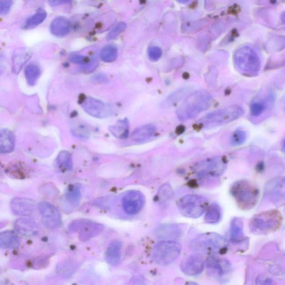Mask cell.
I'll return each mask as SVG.
<instances>
[{
    "label": "cell",
    "mask_w": 285,
    "mask_h": 285,
    "mask_svg": "<svg viewBox=\"0 0 285 285\" xmlns=\"http://www.w3.org/2000/svg\"><path fill=\"white\" fill-rule=\"evenodd\" d=\"M74 133L75 135L81 137H87L89 136L88 130L82 127H80L79 129L76 128L74 130Z\"/></svg>",
    "instance_id": "obj_41"
},
{
    "label": "cell",
    "mask_w": 285,
    "mask_h": 285,
    "mask_svg": "<svg viewBox=\"0 0 285 285\" xmlns=\"http://www.w3.org/2000/svg\"><path fill=\"white\" fill-rule=\"evenodd\" d=\"M285 183L284 177H276L268 181L264 187V197L276 206L284 204Z\"/></svg>",
    "instance_id": "obj_12"
},
{
    "label": "cell",
    "mask_w": 285,
    "mask_h": 285,
    "mask_svg": "<svg viewBox=\"0 0 285 285\" xmlns=\"http://www.w3.org/2000/svg\"><path fill=\"white\" fill-rule=\"evenodd\" d=\"M69 59L71 62L76 64H84L86 62V58L84 56L78 54H72L69 56Z\"/></svg>",
    "instance_id": "obj_40"
},
{
    "label": "cell",
    "mask_w": 285,
    "mask_h": 285,
    "mask_svg": "<svg viewBox=\"0 0 285 285\" xmlns=\"http://www.w3.org/2000/svg\"><path fill=\"white\" fill-rule=\"evenodd\" d=\"M95 79L99 82H107L108 79L104 75L99 74L95 76Z\"/></svg>",
    "instance_id": "obj_44"
},
{
    "label": "cell",
    "mask_w": 285,
    "mask_h": 285,
    "mask_svg": "<svg viewBox=\"0 0 285 285\" xmlns=\"http://www.w3.org/2000/svg\"><path fill=\"white\" fill-rule=\"evenodd\" d=\"M35 202L26 198H15L11 202V209L13 214L22 216L30 215L35 210Z\"/></svg>",
    "instance_id": "obj_17"
},
{
    "label": "cell",
    "mask_w": 285,
    "mask_h": 285,
    "mask_svg": "<svg viewBox=\"0 0 285 285\" xmlns=\"http://www.w3.org/2000/svg\"><path fill=\"white\" fill-rule=\"evenodd\" d=\"M100 58L103 62L106 63L115 62L118 58L117 48L113 45H108L101 50Z\"/></svg>",
    "instance_id": "obj_32"
},
{
    "label": "cell",
    "mask_w": 285,
    "mask_h": 285,
    "mask_svg": "<svg viewBox=\"0 0 285 285\" xmlns=\"http://www.w3.org/2000/svg\"><path fill=\"white\" fill-rule=\"evenodd\" d=\"M226 162L222 157H214L199 162L193 169L201 180L221 176L226 169Z\"/></svg>",
    "instance_id": "obj_9"
},
{
    "label": "cell",
    "mask_w": 285,
    "mask_h": 285,
    "mask_svg": "<svg viewBox=\"0 0 285 285\" xmlns=\"http://www.w3.org/2000/svg\"><path fill=\"white\" fill-rule=\"evenodd\" d=\"M15 138L13 132L7 129H0V154H8L13 151Z\"/></svg>",
    "instance_id": "obj_20"
},
{
    "label": "cell",
    "mask_w": 285,
    "mask_h": 285,
    "mask_svg": "<svg viewBox=\"0 0 285 285\" xmlns=\"http://www.w3.org/2000/svg\"><path fill=\"white\" fill-rule=\"evenodd\" d=\"M282 214L277 211L258 214L250 222V229L255 235L266 234L276 230L282 224Z\"/></svg>",
    "instance_id": "obj_6"
},
{
    "label": "cell",
    "mask_w": 285,
    "mask_h": 285,
    "mask_svg": "<svg viewBox=\"0 0 285 285\" xmlns=\"http://www.w3.org/2000/svg\"><path fill=\"white\" fill-rule=\"evenodd\" d=\"M181 251L182 246L180 243L173 240H164L154 246L153 259L159 265H169L180 257Z\"/></svg>",
    "instance_id": "obj_7"
},
{
    "label": "cell",
    "mask_w": 285,
    "mask_h": 285,
    "mask_svg": "<svg viewBox=\"0 0 285 285\" xmlns=\"http://www.w3.org/2000/svg\"><path fill=\"white\" fill-rule=\"evenodd\" d=\"M235 63L240 72L248 76L258 74L261 68V60L257 52L249 46L238 48L234 55Z\"/></svg>",
    "instance_id": "obj_5"
},
{
    "label": "cell",
    "mask_w": 285,
    "mask_h": 285,
    "mask_svg": "<svg viewBox=\"0 0 285 285\" xmlns=\"http://www.w3.org/2000/svg\"><path fill=\"white\" fill-rule=\"evenodd\" d=\"M20 239L14 232L4 231L0 233V248L15 249L20 246Z\"/></svg>",
    "instance_id": "obj_23"
},
{
    "label": "cell",
    "mask_w": 285,
    "mask_h": 285,
    "mask_svg": "<svg viewBox=\"0 0 285 285\" xmlns=\"http://www.w3.org/2000/svg\"><path fill=\"white\" fill-rule=\"evenodd\" d=\"M221 217L222 212L220 206L214 203L208 208L205 217V222L211 225H215L220 221Z\"/></svg>",
    "instance_id": "obj_29"
},
{
    "label": "cell",
    "mask_w": 285,
    "mask_h": 285,
    "mask_svg": "<svg viewBox=\"0 0 285 285\" xmlns=\"http://www.w3.org/2000/svg\"><path fill=\"white\" fill-rule=\"evenodd\" d=\"M174 192L172 187L168 183L162 185L158 192V197L161 203H164L170 200L173 197Z\"/></svg>",
    "instance_id": "obj_34"
},
{
    "label": "cell",
    "mask_w": 285,
    "mask_h": 285,
    "mask_svg": "<svg viewBox=\"0 0 285 285\" xmlns=\"http://www.w3.org/2000/svg\"><path fill=\"white\" fill-rule=\"evenodd\" d=\"M27 83L30 86H34L41 75L40 68L36 64L28 65L25 69Z\"/></svg>",
    "instance_id": "obj_31"
},
{
    "label": "cell",
    "mask_w": 285,
    "mask_h": 285,
    "mask_svg": "<svg viewBox=\"0 0 285 285\" xmlns=\"http://www.w3.org/2000/svg\"><path fill=\"white\" fill-rule=\"evenodd\" d=\"M127 27V25L124 23H120L113 28V29L109 32L108 35V40H114L116 39L121 32H123Z\"/></svg>",
    "instance_id": "obj_37"
},
{
    "label": "cell",
    "mask_w": 285,
    "mask_h": 285,
    "mask_svg": "<svg viewBox=\"0 0 285 285\" xmlns=\"http://www.w3.org/2000/svg\"><path fill=\"white\" fill-rule=\"evenodd\" d=\"M31 57V53L25 48H19L14 51L12 60H13V71L15 74H18L21 71L23 67Z\"/></svg>",
    "instance_id": "obj_21"
},
{
    "label": "cell",
    "mask_w": 285,
    "mask_h": 285,
    "mask_svg": "<svg viewBox=\"0 0 285 285\" xmlns=\"http://www.w3.org/2000/svg\"><path fill=\"white\" fill-rule=\"evenodd\" d=\"M15 226L19 234L25 236H33L39 232L38 226L30 219H19L16 222Z\"/></svg>",
    "instance_id": "obj_22"
},
{
    "label": "cell",
    "mask_w": 285,
    "mask_h": 285,
    "mask_svg": "<svg viewBox=\"0 0 285 285\" xmlns=\"http://www.w3.org/2000/svg\"><path fill=\"white\" fill-rule=\"evenodd\" d=\"M228 242L222 236L215 233L199 235L191 242V250L200 253L221 254L227 251Z\"/></svg>",
    "instance_id": "obj_2"
},
{
    "label": "cell",
    "mask_w": 285,
    "mask_h": 285,
    "mask_svg": "<svg viewBox=\"0 0 285 285\" xmlns=\"http://www.w3.org/2000/svg\"><path fill=\"white\" fill-rule=\"evenodd\" d=\"M121 248L122 243L118 240L110 243L105 258L106 261L111 266H117L120 262Z\"/></svg>",
    "instance_id": "obj_19"
},
{
    "label": "cell",
    "mask_w": 285,
    "mask_h": 285,
    "mask_svg": "<svg viewBox=\"0 0 285 285\" xmlns=\"http://www.w3.org/2000/svg\"><path fill=\"white\" fill-rule=\"evenodd\" d=\"M246 138L247 134L245 131L241 129L236 130L231 136V144L233 146L241 145L246 141Z\"/></svg>",
    "instance_id": "obj_35"
},
{
    "label": "cell",
    "mask_w": 285,
    "mask_h": 285,
    "mask_svg": "<svg viewBox=\"0 0 285 285\" xmlns=\"http://www.w3.org/2000/svg\"><path fill=\"white\" fill-rule=\"evenodd\" d=\"M179 210L184 216L197 218L206 213L209 207L208 199L198 194H189L182 197L178 202Z\"/></svg>",
    "instance_id": "obj_8"
},
{
    "label": "cell",
    "mask_w": 285,
    "mask_h": 285,
    "mask_svg": "<svg viewBox=\"0 0 285 285\" xmlns=\"http://www.w3.org/2000/svg\"><path fill=\"white\" fill-rule=\"evenodd\" d=\"M230 192L240 209L243 210L252 209L258 201L259 191L257 187L247 180L234 183Z\"/></svg>",
    "instance_id": "obj_4"
},
{
    "label": "cell",
    "mask_w": 285,
    "mask_h": 285,
    "mask_svg": "<svg viewBox=\"0 0 285 285\" xmlns=\"http://www.w3.org/2000/svg\"><path fill=\"white\" fill-rule=\"evenodd\" d=\"M71 30V23L66 18L58 17L51 23L50 31L52 35L56 36L67 35Z\"/></svg>",
    "instance_id": "obj_25"
},
{
    "label": "cell",
    "mask_w": 285,
    "mask_h": 285,
    "mask_svg": "<svg viewBox=\"0 0 285 285\" xmlns=\"http://www.w3.org/2000/svg\"><path fill=\"white\" fill-rule=\"evenodd\" d=\"M204 268V261L197 255L189 256L183 260L181 264L182 271L185 274L190 276L201 274Z\"/></svg>",
    "instance_id": "obj_16"
},
{
    "label": "cell",
    "mask_w": 285,
    "mask_h": 285,
    "mask_svg": "<svg viewBox=\"0 0 285 285\" xmlns=\"http://www.w3.org/2000/svg\"><path fill=\"white\" fill-rule=\"evenodd\" d=\"M266 108L264 101H256L251 105L250 111L252 116L258 117L263 113Z\"/></svg>",
    "instance_id": "obj_36"
},
{
    "label": "cell",
    "mask_w": 285,
    "mask_h": 285,
    "mask_svg": "<svg viewBox=\"0 0 285 285\" xmlns=\"http://www.w3.org/2000/svg\"><path fill=\"white\" fill-rule=\"evenodd\" d=\"M243 113L244 110L239 105H230L208 114L199 120V124L205 129L219 127L238 119Z\"/></svg>",
    "instance_id": "obj_3"
},
{
    "label": "cell",
    "mask_w": 285,
    "mask_h": 285,
    "mask_svg": "<svg viewBox=\"0 0 285 285\" xmlns=\"http://www.w3.org/2000/svg\"><path fill=\"white\" fill-rule=\"evenodd\" d=\"M230 236L231 242L240 243L245 239L243 234V223L241 218L235 217L230 223Z\"/></svg>",
    "instance_id": "obj_26"
},
{
    "label": "cell",
    "mask_w": 285,
    "mask_h": 285,
    "mask_svg": "<svg viewBox=\"0 0 285 285\" xmlns=\"http://www.w3.org/2000/svg\"><path fill=\"white\" fill-rule=\"evenodd\" d=\"M47 17V13L43 9H39L36 13L28 18L24 24V29L30 30L42 24Z\"/></svg>",
    "instance_id": "obj_28"
},
{
    "label": "cell",
    "mask_w": 285,
    "mask_h": 285,
    "mask_svg": "<svg viewBox=\"0 0 285 285\" xmlns=\"http://www.w3.org/2000/svg\"><path fill=\"white\" fill-rule=\"evenodd\" d=\"M129 128V121L125 118V119L118 121L115 125L110 126L109 130L114 136L123 139L128 136Z\"/></svg>",
    "instance_id": "obj_27"
},
{
    "label": "cell",
    "mask_w": 285,
    "mask_h": 285,
    "mask_svg": "<svg viewBox=\"0 0 285 285\" xmlns=\"http://www.w3.org/2000/svg\"><path fill=\"white\" fill-rule=\"evenodd\" d=\"M71 231H80L79 239L86 241L102 233L104 229L103 225L92 222L88 219H79L72 222L69 226Z\"/></svg>",
    "instance_id": "obj_11"
},
{
    "label": "cell",
    "mask_w": 285,
    "mask_h": 285,
    "mask_svg": "<svg viewBox=\"0 0 285 285\" xmlns=\"http://www.w3.org/2000/svg\"><path fill=\"white\" fill-rule=\"evenodd\" d=\"M208 274L219 282H226L232 270L231 264L225 258L211 256L206 261Z\"/></svg>",
    "instance_id": "obj_10"
},
{
    "label": "cell",
    "mask_w": 285,
    "mask_h": 285,
    "mask_svg": "<svg viewBox=\"0 0 285 285\" xmlns=\"http://www.w3.org/2000/svg\"><path fill=\"white\" fill-rule=\"evenodd\" d=\"M72 0H48V3L51 6H58L63 4L68 3Z\"/></svg>",
    "instance_id": "obj_42"
},
{
    "label": "cell",
    "mask_w": 285,
    "mask_h": 285,
    "mask_svg": "<svg viewBox=\"0 0 285 285\" xmlns=\"http://www.w3.org/2000/svg\"><path fill=\"white\" fill-rule=\"evenodd\" d=\"M182 230L176 224H165L158 227L155 231L158 238L164 240L176 239L180 237Z\"/></svg>",
    "instance_id": "obj_18"
},
{
    "label": "cell",
    "mask_w": 285,
    "mask_h": 285,
    "mask_svg": "<svg viewBox=\"0 0 285 285\" xmlns=\"http://www.w3.org/2000/svg\"><path fill=\"white\" fill-rule=\"evenodd\" d=\"M213 101V96L205 90H199L191 94L178 108V119L185 121L193 119L206 111Z\"/></svg>",
    "instance_id": "obj_1"
},
{
    "label": "cell",
    "mask_w": 285,
    "mask_h": 285,
    "mask_svg": "<svg viewBox=\"0 0 285 285\" xmlns=\"http://www.w3.org/2000/svg\"><path fill=\"white\" fill-rule=\"evenodd\" d=\"M162 55L161 48L157 47H152L149 48L148 56L150 60L153 62H157L160 60Z\"/></svg>",
    "instance_id": "obj_38"
},
{
    "label": "cell",
    "mask_w": 285,
    "mask_h": 285,
    "mask_svg": "<svg viewBox=\"0 0 285 285\" xmlns=\"http://www.w3.org/2000/svg\"><path fill=\"white\" fill-rule=\"evenodd\" d=\"M13 3V0H0V15H6L9 13Z\"/></svg>",
    "instance_id": "obj_39"
},
{
    "label": "cell",
    "mask_w": 285,
    "mask_h": 285,
    "mask_svg": "<svg viewBox=\"0 0 285 285\" xmlns=\"http://www.w3.org/2000/svg\"><path fill=\"white\" fill-rule=\"evenodd\" d=\"M177 1L181 3H189L191 1V0H177Z\"/></svg>",
    "instance_id": "obj_45"
},
{
    "label": "cell",
    "mask_w": 285,
    "mask_h": 285,
    "mask_svg": "<svg viewBox=\"0 0 285 285\" xmlns=\"http://www.w3.org/2000/svg\"><path fill=\"white\" fill-rule=\"evenodd\" d=\"M256 284L261 285H270L272 284V280L270 279L263 278L262 276H259L256 280Z\"/></svg>",
    "instance_id": "obj_43"
},
{
    "label": "cell",
    "mask_w": 285,
    "mask_h": 285,
    "mask_svg": "<svg viewBox=\"0 0 285 285\" xmlns=\"http://www.w3.org/2000/svg\"><path fill=\"white\" fill-rule=\"evenodd\" d=\"M57 164L61 168L65 170H71L73 166L72 158L71 154L67 151L61 152L57 158Z\"/></svg>",
    "instance_id": "obj_33"
},
{
    "label": "cell",
    "mask_w": 285,
    "mask_h": 285,
    "mask_svg": "<svg viewBox=\"0 0 285 285\" xmlns=\"http://www.w3.org/2000/svg\"><path fill=\"white\" fill-rule=\"evenodd\" d=\"M42 215V222L48 229H55L62 223V217L59 211L49 203L42 202L38 206Z\"/></svg>",
    "instance_id": "obj_13"
},
{
    "label": "cell",
    "mask_w": 285,
    "mask_h": 285,
    "mask_svg": "<svg viewBox=\"0 0 285 285\" xmlns=\"http://www.w3.org/2000/svg\"><path fill=\"white\" fill-rule=\"evenodd\" d=\"M82 107L88 115L97 118H107L111 115V109L103 101L87 97L83 102Z\"/></svg>",
    "instance_id": "obj_15"
},
{
    "label": "cell",
    "mask_w": 285,
    "mask_h": 285,
    "mask_svg": "<svg viewBox=\"0 0 285 285\" xmlns=\"http://www.w3.org/2000/svg\"><path fill=\"white\" fill-rule=\"evenodd\" d=\"M145 202L144 195L140 191L132 190L126 193L122 199V206L126 214H135L143 207Z\"/></svg>",
    "instance_id": "obj_14"
},
{
    "label": "cell",
    "mask_w": 285,
    "mask_h": 285,
    "mask_svg": "<svg viewBox=\"0 0 285 285\" xmlns=\"http://www.w3.org/2000/svg\"><path fill=\"white\" fill-rule=\"evenodd\" d=\"M156 132V127L152 124H146L137 128L133 132L131 139L137 142L147 141L153 136Z\"/></svg>",
    "instance_id": "obj_24"
},
{
    "label": "cell",
    "mask_w": 285,
    "mask_h": 285,
    "mask_svg": "<svg viewBox=\"0 0 285 285\" xmlns=\"http://www.w3.org/2000/svg\"><path fill=\"white\" fill-rule=\"evenodd\" d=\"M81 197V186L80 185H73L68 189L65 194V199L72 208L78 205Z\"/></svg>",
    "instance_id": "obj_30"
}]
</instances>
